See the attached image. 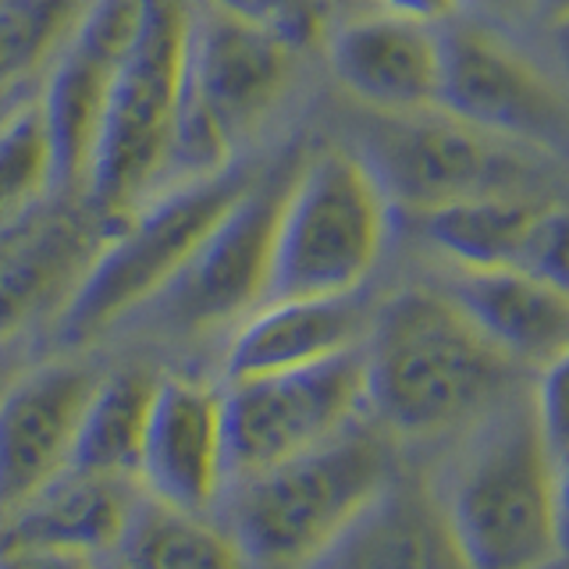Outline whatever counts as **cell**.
<instances>
[{
	"instance_id": "6da1fadb",
	"label": "cell",
	"mask_w": 569,
	"mask_h": 569,
	"mask_svg": "<svg viewBox=\"0 0 569 569\" xmlns=\"http://www.w3.org/2000/svg\"><path fill=\"white\" fill-rule=\"evenodd\" d=\"M509 356L452 296L406 289L373 320L363 349V396L402 431H435L485 402Z\"/></svg>"
},
{
	"instance_id": "7c38bea8",
	"label": "cell",
	"mask_w": 569,
	"mask_h": 569,
	"mask_svg": "<svg viewBox=\"0 0 569 569\" xmlns=\"http://www.w3.org/2000/svg\"><path fill=\"white\" fill-rule=\"evenodd\" d=\"M296 50L246 18L192 8L182 93L236 142L274 111L292 82Z\"/></svg>"
},
{
	"instance_id": "3957f363",
	"label": "cell",
	"mask_w": 569,
	"mask_h": 569,
	"mask_svg": "<svg viewBox=\"0 0 569 569\" xmlns=\"http://www.w3.org/2000/svg\"><path fill=\"white\" fill-rule=\"evenodd\" d=\"M385 236L388 196L360 157L338 147L299 157L263 302L352 296L378 263Z\"/></svg>"
},
{
	"instance_id": "8992f818",
	"label": "cell",
	"mask_w": 569,
	"mask_h": 569,
	"mask_svg": "<svg viewBox=\"0 0 569 569\" xmlns=\"http://www.w3.org/2000/svg\"><path fill=\"white\" fill-rule=\"evenodd\" d=\"M533 147L488 136L438 107L370 118L360 157L388 203L431 210L470 196H520L533 174Z\"/></svg>"
},
{
	"instance_id": "83f0119b",
	"label": "cell",
	"mask_w": 569,
	"mask_h": 569,
	"mask_svg": "<svg viewBox=\"0 0 569 569\" xmlns=\"http://www.w3.org/2000/svg\"><path fill=\"white\" fill-rule=\"evenodd\" d=\"M541 438L559 459L569 456V349L548 360L541 381Z\"/></svg>"
},
{
	"instance_id": "5b68a950",
	"label": "cell",
	"mask_w": 569,
	"mask_h": 569,
	"mask_svg": "<svg viewBox=\"0 0 569 569\" xmlns=\"http://www.w3.org/2000/svg\"><path fill=\"white\" fill-rule=\"evenodd\" d=\"M385 449L363 431H335L246 477L231 506L236 541L263 566L302 562L378 491Z\"/></svg>"
},
{
	"instance_id": "1f68e13d",
	"label": "cell",
	"mask_w": 569,
	"mask_h": 569,
	"mask_svg": "<svg viewBox=\"0 0 569 569\" xmlns=\"http://www.w3.org/2000/svg\"><path fill=\"white\" fill-rule=\"evenodd\" d=\"M548 26H551V47L559 53V64L569 71V14L556 18V22H548Z\"/></svg>"
},
{
	"instance_id": "d6986e66",
	"label": "cell",
	"mask_w": 569,
	"mask_h": 569,
	"mask_svg": "<svg viewBox=\"0 0 569 569\" xmlns=\"http://www.w3.org/2000/svg\"><path fill=\"white\" fill-rule=\"evenodd\" d=\"M299 569H445L438 533L406 495H378L356 509Z\"/></svg>"
},
{
	"instance_id": "d4e9b609",
	"label": "cell",
	"mask_w": 569,
	"mask_h": 569,
	"mask_svg": "<svg viewBox=\"0 0 569 569\" xmlns=\"http://www.w3.org/2000/svg\"><path fill=\"white\" fill-rule=\"evenodd\" d=\"M89 0H0V86L53 58Z\"/></svg>"
},
{
	"instance_id": "836d02e7",
	"label": "cell",
	"mask_w": 569,
	"mask_h": 569,
	"mask_svg": "<svg viewBox=\"0 0 569 569\" xmlns=\"http://www.w3.org/2000/svg\"><path fill=\"white\" fill-rule=\"evenodd\" d=\"M485 4H495V8H509V4H520V0H485Z\"/></svg>"
},
{
	"instance_id": "2e32d148",
	"label": "cell",
	"mask_w": 569,
	"mask_h": 569,
	"mask_svg": "<svg viewBox=\"0 0 569 569\" xmlns=\"http://www.w3.org/2000/svg\"><path fill=\"white\" fill-rule=\"evenodd\" d=\"M139 473L164 506L200 512L221 473V396L186 378H160Z\"/></svg>"
},
{
	"instance_id": "7a4b0ae2",
	"label": "cell",
	"mask_w": 569,
	"mask_h": 569,
	"mask_svg": "<svg viewBox=\"0 0 569 569\" xmlns=\"http://www.w3.org/2000/svg\"><path fill=\"white\" fill-rule=\"evenodd\" d=\"M189 22L192 0H142V22L107 93L97 153L82 189V200L111 224L147 203L153 186L168 178Z\"/></svg>"
},
{
	"instance_id": "9a60e30c",
	"label": "cell",
	"mask_w": 569,
	"mask_h": 569,
	"mask_svg": "<svg viewBox=\"0 0 569 569\" xmlns=\"http://www.w3.org/2000/svg\"><path fill=\"white\" fill-rule=\"evenodd\" d=\"M328 61L346 93L385 114L438 103L441 50L431 26L396 14H367L328 36Z\"/></svg>"
},
{
	"instance_id": "ffe728a7",
	"label": "cell",
	"mask_w": 569,
	"mask_h": 569,
	"mask_svg": "<svg viewBox=\"0 0 569 569\" xmlns=\"http://www.w3.org/2000/svg\"><path fill=\"white\" fill-rule=\"evenodd\" d=\"M121 527L124 506L111 488V477H86L68 470L0 523V548H107L121 538Z\"/></svg>"
},
{
	"instance_id": "e0dca14e",
	"label": "cell",
	"mask_w": 569,
	"mask_h": 569,
	"mask_svg": "<svg viewBox=\"0 0 569 569\" xmlns=\"http://www.w3.org/2000/svg\"><path fill=\"white\" fill-rule=\"evenodd\" d=\"M356 335H360V310L349 296L274 299L257 307L231 338L224 373L228 381H242L257 373L317 363L349 349Z\"/></svg>"
},
{
	"instance_id": "4dcf8cb0",
	"label": "cell",
	"mask_w": 569,
	"mask_h": 569,
	"mask_svg": "<svg viewBox=\"0 0 569 569\" xmlns=\"http://www.w3.org/2000/svg\"><path fill=\"white\" fill-rule=\"evenodd\" d=\"M556 533H559V545L569 548V456H566L562 485L556 491Z\"/></svg>"
},
{
	"instance_id": "4fadbf2b",
	"label": "cell",
	"mask_w": 569,
	"mask_h": 569,
	"mask_svg": "<svg viewBox=\"0 0 569 569\" xmlns=\"http://www.w3.org/2000/svg\"><path fill=\"white\" fill-rule=\"evenodd\" d=\"M97 385L93 367L43 363L0 391V523L68 467Z\"/></svg>"
},
{
	"instance_id": "52a82bcc",
	"label": "cell",
	"mask_w": 569,
	"mask_h": 569,
	"mask_svg": "<svg viewBox=\"0 0 569 569\" xmlns=\"http://www.w3.org/2000/svg\"><path fill=\"white\" fill-rule=\"evenodd\" d=\"M296 168L299 157H289L278 171L249 178L178 274L136 313L168 335H200L253 313L267 299L278 218Z\"/></svg>"
},
{
	"instance_id": "ba28073f",
	"label": "cell",
	"mask_w": 569,
	"mask_h": 569,
	"mask_svg": "<svg viewBox=\"0 0 569 569\" xmlns=\"http://www.w3.org/2000/svg\"><path fill=\"white\" fill-rule=\"evenodd\" d=\"M363 396V352L231 381L221 396V473L249 477L325 441Z\"/></svg>"
},
{
	"instance_id": "277c9868",
	"label": "cell",
	"mask_w": 569,
	"mask_h": 569,
	"mask_svg": "<svg viewBox=\"0 0 569 569\" xmlns=\"http://www.w3.org/2000/svg\"><path fill=\"white\" fill-rule=\"evenodd\" d=\"M246 186V174L224 168L150 196L121 218L58 313L61 346H86L150 302Z\"/></svg>"
},
{
	"instance_id": "d590c367",
	"label": "cell",
	"mask_w": 569,
	"mask_h": 569,
	"mask_svg": "<svg viewBox=\"0 0 569 569\" xmlns=\"http://www.w3.org/2000/svg\"><path fill=\"white\" fill-rule=\"evenodd\" d=\"M331 4H335V0H331Z\"/></svg>"
},
{
	"instance_id": "9c48e42d",
	"label": "cell",
	"mask_w": 569,
	"mask_h": 569,
	"mask_svg": "<svg viewBox=\"0 0 569 569\" xmlns=\"http://www.w3.org/2000/svg\"><path fill=\"white\" fill-rule=\"evenodd\" d=\"M456 538L473 569H538L556 548V495L541 438L520 427L488 445L456 495Z\"/></svg>"
},
{
	"instance_id": "cb8c5ba5",
	"label": "cell",
	"mask_w": 569,
	"mask_h": 569,
	"mask_svg": "<svg viewBox=\"0 0 569 569\" xmlns=\"http://www.w3.org/2000/svg\"><path fill=\"white\" fill-rule=\"evenodd\" d=\"M53 189V153L40 100L0 121V239L22 224Z\"/></svg>"
},
{
	"instance_id": "ac0fdd59",
	"label": "cell",
	"mask_w": 569,
	"mask_h": 569,
	"mask_svg": "<svg viewBox=\"0 0 569 569\" xmlns=\"http://www.w3.org/2000/svg\"><path fill=\"white\" fill-rule=\"evenodd\" d=\"M452 299L491 342L516 360L548 363L569 349V299L520 267L462 271Z\"/></svg>"
},
{
	"instance_id": "603a6c76",
	"label": "cell",
	"mask_w": 569,
	"mask_h": 569,
	"mask_svg": "<svg viewBox=\"0 0 569 569\" xmlns=\"http://www.w3.org/2000/svg\"><path fill=\"white\" fill-rule=\"evenodd\" d=\"M121 569H242L236 548L189 512L142 502L121 527Z\"/></svg>"
},
{
	"instance_id": "5bb4252c",
	"label": "cell",
	"mask_w": 569,
	"mask_h": 569,
	"mask_svg": "<svg viewBox=\"0 0 569 569\" xmlns=\"http://www.w3.org/2000/svg\"><path fill=\"white\" fill-rule=\"evenodd\" d=\"M111 221L82 196L29 218L0 239V338L22 331L50 307H64L68 296L97 260Z\"/></svg>"
},
{
	"instance_id": "7402d4cb",
	"label": "cell",
	"mask_w": 569,
	"mask_h": 569,
	"mask_svg": "<svg viewBox=\"0 0 569 569\" xmlns=\"http://www.w3.org/2000/svg\"><path fill=\"white\" fill-rule=\"evenodd\" d=\"M538 207L523 196H470L431 210H417L420 236L462 271L516 267Z\"/></svg>"
},
{
	"instance_id": "484cf974",
	"label": "cell",
	"mask_w": 569,
	"mask_h": 569,
	"mask_svg": "<svg viewBox=\"0 0 569 569\" xmlns=\"http://www.w3.org/2000/svg\"><path fill=\"white\" fill-rule=\"evenodd\" d=\"M207 4L274 32L296 53L325 47L331 36V0H207Z\"/></svg>"
},
{
	"instance_id": "8fae6325",
	"label": "cell",
	"mask_w": 569,
	"mask_h": 569,
	"mask_svg": "<svg viewBox=\"0 0 569 569\" xmlns=\"http://www.w3.org/2000/svg\"><path fill=\"white\" fill-rule=\"evenodd\" d=\"M142 22V0H89L79 26L53 53L40 111L53 153V189L82 196L93 164L107 93Z\"/></svg>"
},
{
	"instance_id": "30bf717a",
	"label": "cell",
	"mask_w": 569,
	"mask_h": 569,
	"mask_svg": "<svg viewBox=\"0 0 569 569\" xmlns=\"http://www.w3.org/2000/svg\"><path fill=\"white\" fill-rule=\"evenodd\" d=\"M438 111L488 136L551 150L569 142V107L523 53L485 29L438 32Z\"/></svg>"
},
{
	"instance_id": "d6a6232c",
	"label": "cell",
	"mask_w": 569,
	"mask_h": 569,
	"mask_svg": "<svg viewBox=\"0 0 569 569\" xmlns=\"http://www.w3.org/2000/svg\"><path fill=\"white\" fill-rule=\"evenodd\" d=\"M533 8H538L548 22H556V18L569 14V0H533Z\"/></svg>"
},
{
	"instance_id": "44dd1931",
	"label": "cell",
	"mask_w": 569,
	"mask_h": 569,
	"mask_svg": "<svg viewBox=\"0 0 569 569\" xmlns=\"http://www.w3.org/2000/svg\"><path fill=\"white\" fill-rule=\"evenodd\" d=\"M157 385L160 378L147 367H124L100 378L71 445L68 470L111 480L139 473Z\"/></svg>"
},
{
	"instance_id": "f1b7e54d",
	"label": "cell",
	"mask_w": 569,
	"mask_h": 569,
	"mask_svg": "<svg viewBox=\"0 0 569 569\" xmlns=\"http://www.w3.org/2000/svg\"><path fill=\"white\" fill-rule=\"evenodd\" d=\"M0 569H93L82 548L18 545L0 548Z\"/></svg>"
},
{
	"instance_id": "4316f807",
	"label": "cell",
	"mask_w": 569,
	"mask_h": 569,
	"mask_svg": "<svg viewBox=\"0 0 569 569\" xmlns=\"http://www.w3.org/2000/svg\"><path fill=\"white\" fill-rule=\"evenodd\" d=\"M523 274L569 299V207H538L516 260Z\"/></svg>"
},
{
	"instance_id": "e575fe53",
	"label": "cell",
	"mask_w": 569,
	"mask_h": 569,
	"mask_svg": "<svg viewBox=\"0 0 569 569\" xmlns=\"http://www.w3.org/2000/svg\"><path fill=\"white\" fill-rule=\"evenodd\" d=\"M111 569H121V566H111Z\"/></svg>"
},
{
	"instance_id": "f546056e",
	"label": "cell",
	"mask_w": 569,
	"mask_h": 569,
	"mask_svg": "<svg viewBox=\"0 0 569 569\" xmlns=\"http://www.w3.org/2000/svg\"><path fill=\"white\" fill-rule=\"evenodd\" d=\"M385 14H396L406 18V22H417V26H441L459 11L462 0H373Z\"/></svg>"
}]
</instances>
